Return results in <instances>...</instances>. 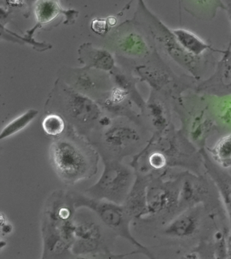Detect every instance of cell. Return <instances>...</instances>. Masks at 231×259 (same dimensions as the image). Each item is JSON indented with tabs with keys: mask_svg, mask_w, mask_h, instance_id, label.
Here are the masks:
<instances>
[{
	"mask_svg": "<svg viewBox=\"0 0 231 259\" xmlns=\"http://www.w3.org/2000/svg\"><path fill=\"white\" fill-rule=\"evenodd\" d=\"M67 108L68 115L80 126H89L100 117L98 106L91 100L82 96H72L68 101Z\"/></svg>",
	"mask_w": 231,
	"mask_h": 259,
	"instance_id": "30bf717a",
	"label": "cell"
},
{
	"mask_svg": "<svg viewBox=\"0 0 231 259\" xmlns=\"http://www.w3.org/2000/svg\"><path fill=\"white\" fill-rule=\"evenodd\" d=\"M172 31L181 47L194 57L204 58L212 55L215 52L220 54L224 52V50L213 48L208 42L185 28H172Z\"/></svg>",
	"mask_w": 231,
	"mask_h": 259,
	"instance_id": "9c48e42d",
	"label": "cell"
},
{
	"mask_svg": "<svg viewBox=\"0 0 231 259\" xmlns=\"http://www.w3.org/2000/svg\"><path fill=\"white\" fill-rule=\"evenodd\" d=\"M74 217V230L71 252L77 256L113 255L106 244L103 228L93 219Z\"/></svg>",
	"mask_w": 231,
	"mask_h": 259,
	"instance_id": "8992f818",
	"label": "cell"
},
{
	"mask_svg": "<svg viewBox=\"0 0 231 259\" xmlns=\"http://www.w3.org/2000/svg\"><path fill=\"white\" fill-rule=\"evenodd\" d=\"M37 114V110L30 109L19 117L15 118L3 128L0 134V140L6 139L21 132L36 117Z\"/></svg>",
	"mask_w": 231,
	"mask_h": 259,
	"instance_id": "4fadbf2b",
	"label": "cell"
},
{
	"mask_svg": "<svg viewBox=\"0 0 231 259\" xmlns=\"http://www.w3.org/2000/svg\"><path fill=\"white\" fill-rule=\"evenodd\" d=\"M76 209L81 208L91 210L104 226L114 234L129 241L132 244L142 247L132 237L130 230V218L124 205L104 200H96L82 194H71Z\"/></svg>",
	"mask_w": 231,
	"mask_h": 259,
	"instance_id": "277c9868",
	"label": "cell"
},
{
	"mask_svg": "<svg viewBox=\"0 0 231 259\" xmlns=\"http://www.w3.org/2000/svg\"><path fill=\"white\" fill-rule=\"evenodd\" d=\"M231 92V90H230V92Z\"/></svg>",
	"mask_w": 231,
	"mask_h": 259,
	"instance_id": "44dd1931",
	"label": "cell"
},
{
	"mask_svg": "<svg viewBox=\"0 0 231 259\" xmlns=\"http://www.w3.org/2000/svg\"><path fill=\"white\" fill-rule=\"evenodd\" d=\"M152 35L163 53L184 70L198 82L203 81L209 71H214L216 63L212 55L204 58H196L181 47L172 28L165 25L158 17L152 15Z\"/></svg>",
	"mask_w": 231,
	"mask_h": 259,
	"instance_id": "7a4b0ae2",
	"label": "cell"
},
{
	"mask_svg": "<svg viewBox=\"0 0 231 259\" xmlns=\"http://www.w3.org/2000/svg\"><path fill=\"white\" fill-rule=\"evenodd\" d=\"M26 2L28 3H33V2H35V0H25Z\"/></svg>",
	"mask_w": 231,
	"mask_h": 259,
	"instance_id": "ffe728a7",
	"label": "cell"
},
{
	"mask_svg": "<svg viewBox=\"0 0 231 259\" xmlns=\"http://www.w3.org/2000/svg\"><path fill=\"white\" fill-rule=\"evenodd\" d=\"M150 165L156 168H162L166 163V160L162 154L155 153L150 156L149 158Z\"/></svg>",
	"mask_w": 231,
	"mask_h": 259,
	"instance_id": "2e32d148",
	"label": "cell"
},
{
	"mask_svg": "<svg viewBox=\"0 0 231 259\" xmlns=\"http://www.w3.org/2000/svg\"><path fill=\"white\" fill-rule=\"evenodd\" d=\"M34 12L37 21L48 23L60 14L67 13L60 7L59 0H37Z\"/></svg>",
	"mask_w": 231,
	"mask_h": 259,
	"instance_id": "7c38bea8",
	"label": "cell"
},
{
	"mask_svg": "<svg viewBox=\"0 0 231 259\" xmlns=\"http://www.w3.org/2000/svg\"><path fill=\"white\" fill-rule=\"evenodd\" d=\"M219 161L224 166L231 164V135L223 138L216 146Z\"/></svg>",
	"mask_w": 231,
	"mask_h": 259,
	"instance_id": "9a60e30c",
	"label": "cell"
},
{
	"mask_svg": "<svg viewBox=\"0 0 231 259\" xmlns=\"http://www.w3.org/2000/svg\"><path fill=\"white\" fill-rule=\"evenodd\" d=\"M13 231V226L9 222L7 219L4 218L3 214H1V232L3 235H9Z\"/></svg>",
	"mask_w": 231,
	"mask_h": 259,
	"instance_id": "e0dca14e",
	"label": "cell"
},
{
	"mask_svg": "<svg viewBox=\"0 0 231 259\" xmlns=\"http://www.w3.org/2000/svg\"><path fill=\"white\" fill-rule=\"evenodd\" d=\"M102 157L103 172L98 182L86 190V196L124 205L133 182L132 170L121 160Z\"/></svg>",
	"mask_w": 231,
	"mask_h": 259,
	"instance_id": "3957f363",
	"label": "cell"
},
{
	"mask_svg": "<svg viewBox=\"0 0 231 259\" xmlns=\"http://www.w3.org/2000/svg\"><path fill=\"white\" fill-rule=\"evenodd\" d=\"M49 153L54 171L65 184L87 180L97 172V152L79 138H58L50 146Z\"/></svg>",
	"mask_w": 231,
	"mask_h": 259,
	"instance_id": "6da1fadb",
	"label": "cell"
},
{
	"mask_svg": "<svg viewBox=\"0 0 231 259\" xmlns=\"http://www.w3.org/2000/svg\"><path fill=\"white\" fill-rule=\"evenodd\" d=\"M225 5H229V4H231V0H223Z\"/></svg>",
	"mask_w": 231,
	"mask_h": 259,
	"instance_id": "d6986e66",
	"label": "cell"
},
{
	"mask_svg": "<svg viewBox=\"0 0 231 259\" xmlns=\"http://www.w3.org/2000/svg\"><path fill=\"white\" fill-rule=\"evenodd\" d=\"M225 11L226 12L227 16H228L231 27V4H229V5H226V10H225Z\"/></svg>",
	"mask_w": 231,
	"mask_h": 259,
	"instance_id": "ac0fdd59",
	"label": "cell"
},
{
	"mask_svg": "<svg viewBox=\"0 0 231 259\" xmlns=\"http://www.w3.org/2000/svg\"><path fill=\"white\" fill-rule=\"evenodd\" d=\"M231 90V39L210 77L200 81L194 91L204 94L228 93Z\"/></svg>",
	"mask_w": 231,
	"mask_h": 259,
	"instance_id": "52a82bcc",
	"label": "cell"
},
{
	"mask_svg": "<svg viewBox=\"0 0 231 259\" xmlns=\"http://www.w3.org/2000/svg\"><path fill=\"white\" fill-rule=\"evenodd\" d=\"M42 128L46 135L59 138L65 130V122L59 114H50L42 121Z\"/></svg>",
	"mask_w": 231,
	"mask_h": 259,
	"instance_id": "5bb4252c",
	"label": "cell"
},
{
	"mask_svg": "<svg viewBox=\"0 0 231 259\" xmlns=\"http://www.w3.org/2000/svg\"><path fill=\"white\" fill-rule=\"evenodd\" d=\"M152 66L146 70V77L157 93L178 99L184 93L196 89L197 80L189 75H177L158 54Z\"/></svg>",
	"mask_w": 231,
	"mask_h": 259,
	"instance_id": "5b68a950",
	"label": "cell"
},
{
	"mask_svg": "<svg viewBox=\"0 0 231 259\" xmlns=\"http://www.w3.org/2000/svg\"><path fill=\"white\" fill-rule=\"evenodd\" d=\"M185 11L196 19L212 21L219 9L226 10L223 0H180Z\"/></svg>",
	"mask_w": 231,
	"mask_h": 259,
	"instance_id": "8fae6325",
	"label": "cell"
},
{
	"mask_svg": "<svg viewBox=\"0 0 231 259\" xmlns=\"http://www.w3.org/2000/svg\"><path fill=\"white\" fill-rule=\"evenodd\" d=\"M138 138L136 131L127 126H114L108 128L102 136L104 150L110 154L106 157L112 154L114 159L122 160L124 156L128 155L130 146L138 141Z\"/></svg>",
	"mask_w": 231,
	"mask_h": 259,
	"instance_id": "ba28073f",
	"label": "cell"
}]
</instances>
